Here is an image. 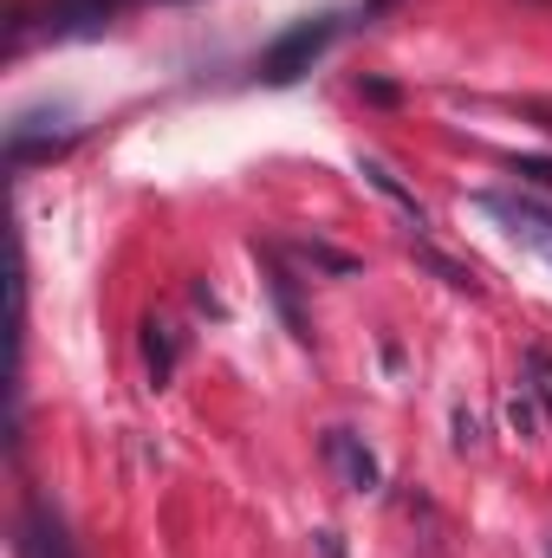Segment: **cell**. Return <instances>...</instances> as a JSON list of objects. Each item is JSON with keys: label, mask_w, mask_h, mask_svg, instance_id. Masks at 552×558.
I'll return each mask as SVG.
<instances>
[{"label": "cell", "mask_w": 552, "mask_h": 558, "mask_svg": "<svg viewBox=\"0 0 552 558\" xmlns=\"http://www.w3.org/2000/svg\"><path fill=\"white\" fill-rule=\"evenodd\" d=\"M72 137H79V118L72 111H20L7 124V162L26 169L33 156H59Z\"/></svg>", "instance_id": "obj_3"}, {"label": "cell", "mask_w": 552, "mask_h": 558, "mask_svg": "<svg viewBox=\"0 0 552 558\" xmlns=\"http://www.w3.org/2000/svg\"><path fill=\"white\" fill-rule=\"evenodd\" d=\"M111 20H118V0H46V13H39V26L52 39H92Z\"/></svg>", "instance_id": "obj_6"}, {"label": "cell", "mask_w": 552, "mask_h": 558, "mask_svg": "<svg viewBox=\"0 0 552 558\" xmlns=\"http://www.w3.org/2000/svg\"><path fill=\"white\" fill-rule=\"evenodd\" d=\"M475 208L481 215H494L520 247H533L540 260H552V208H540L533 195H507V189H481L475 195Z\"/></svg>", "instance_id": "obj_2"}, {"label": "cell", "mask_w": 552, "mask_h": 558, "mask_svg": "<svg viewBox=\"0 0 552 558\" xmlns=\"http://www.w3.org/2000/svg\"><path fill=\"white\" fill-rule=\"evenodd\" d=\"M475 441H481V422L468 410H455V448H475Z\"/></svg>", "instance_id": "obj_13"}, {"label": "cell", "mask_w": 552, "mask_h": 558, "mask_svg": "<svg viewBox=\"0 0 552 558\" xmlns=\"http://www.w3.org/2000/svg\"><path fill=\"white\" fill-rule=\"evenodd\" d=\"M507 422H514L520 435H540V416L527 410V397H514V403H507Z\"/></svg>", "instance_id": "obj_12"}, {"label": "cell", "mask_w": 552, "mask_h": 558, "mask_svg": "<svg viewBox=\"0 0 552 558\" xmlns=\"http://www.w3.org/2000/svg\"><path fill=\"white\" fill-rule=\"evenodd\" d=\"M514 175L533 189H552V156H514Z\"/></svg>", "instance_id": "obj_11"}, {"label": "cell", "mask_w": 552, "mask_h": 558, "mask_svg": "<svg viewBox=\"0 0 552 558\" xmlns=\"http://www.w3.org/2000/svg\"><path fill=\"white\" fill-rule=\"evenodd\" d=\"M143 364H149V384H156V390L176 377V331H169L163 318L143 325Z\"/></svg>", "instance_id": "obj_8"}, {"label": "cell", "mask_w": 552, "mask_h": 558, "mask_svg": "<svg viewBox=\"0 0 552 558\" xmlns=\"http://www.w3.org/2000/svg\"><path fill=\"white\" fill-rule=\"evenodd\" d=\"M384 7H391V0H371V7H364V26H371V20H377V13H384Z\"/></svg>", "instance_id": "obj_14"}, {"label": "cell", "mask_w": 552, "mask_h": 558, "mask_svg": "<svg viewBox=\"0 0 552 558\" xmlns=\"http://www.w3.org/2000/svg\"><path fill=\"white\" fill-rule=\"evenodd\" d=\"M527 377H533L540 416H552V351H527Z\"/></svg>", "instance_id": "obj_10"}, {"label": "cell", "mask_w": 552, "mask_h": 558, "mask_svg": "<svg viewBox=\"0 0 552 558\" xmlns=\"http://www.w3.org/2000/svg\"><path fill=\"white\" fill-rule=\"evenodd\" d=\"M416 260L442 279V286H455V292H481V286H475V274H468L461 260H448V254H435V247H416Z\"/></svg>", "instance_id": "obj_9"}, {"label": "cell", "mask_w": 552, "mask_h": 558, "mask_svg": "<svg viewBox=\"0 0 552 558\" xmlns=\"http://www.w3.org/2000/svg\"><path fill=\"white\" fill-rule=\"evenodd\" d=\"M325 461L338 468V481H345L351 494H377V487H384L377 454H371L364 435H351V428H325Z\"/></svg>", "instance_id": "obj_4"}, {"label": "cell", "mask_w": 552, "mask_h": 558, "mask_svg": "<svg viewBox=\"0 0 552 558\" xmlns=\"http://www.w3.org/2000/svg\"><path fill=\"white\" fill-rule=\"evenodd\" d=\"M13 546H20V558H79L72 539H65V520L46 500H26V513L13 526Z\"/></svg>", "instance_id": "obj_5"}, {"label": "cell", "mask_w": 552, "mask_h": 558, "mask_svg": "<svg viewBox=\"0 0 552 558\" xmlns=\"http://www.w3.org/2000/svg\"><path fill=\"white\" fill-rule=\"evenodd\" d=\"M358 169H364V175H371V189H377V195H391V202H397V208H404V215H410V228H416V234H422V228H429V215H422V202H416L410 189H404V182H397V169H391V162H384V156H358Z\"/></svg>", "instance_id": "obj_7"}, {"label": "cell", "mask_w": 552, "mask_h": 558, "mask_svg": "<svg viewBox=\"0 0 552 558\" xmlns=\"http://www.w3.org/2000/svg\"><path fill=\"white\" fill-rule=\"evenodd\" d=\"M338 26H345L338 13H305V20H292L274 46L261 52V65H254V72H261V85H299V78L325 59V46L338 39Z\"/></svg>", "instance_id": "obj_1"}]
</instances>
